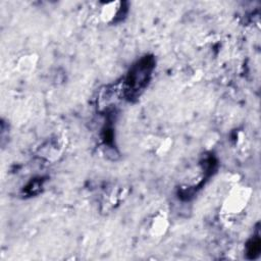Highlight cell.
<instances>
[{
	"label": "cell",
	"instance_id": "1",
	"mask_svg": "<svg viewBox=\"0 0 261 261\" xmlns=\"http://www.w3.org/2000/svg\"><path fill=\"white\" fill-rule=\"evenodd\" d=\"M154 65V58L145 56L132 66L124 81V94L129 100L140 96L147 87Z\"/></svg>",
	"mask_w": 261,
	"mask_h": 261
},
{
	"label": "cell",
	"instance_id": "2",
	"mask_svg": "<svg viewBox=\"0 0 261 261\" xmlns=\"http://www.w3.org/2000/svg\"><path fill=\"white\" fill-rule=\"evenodd\" d=\"M260 252V240L259 238L252 239L247 245V254L250 258H256Z\"/></svg>",
	"mask_w": 261,
	"mask_h": 261
}]
</instances>
